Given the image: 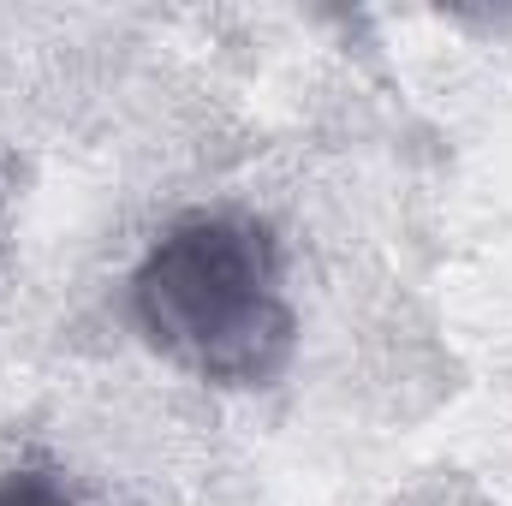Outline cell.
<instances>
[{
  "instance_id": "3957f363",
  "label": "cell",
  "mask_w": 512,
  "mask_h": 506,
  "mask_svg": "<svg viewBox=\"0 0 512 506\" xmlns=\"http://www.w3.org/2000/svg\"><path fill=\"white\" fill-rule=\"evenodd\" d=\"M6 227H12V185H6V161H0V262H6Z\"/></svg>"
},
{
  "instance_id": "7a4b0ae2",
  "label": "cell",
  "mask_w": 512,
  "mask_h": 506,
  "mask_svg": "<svg viewBox=\"0 0 512 506\" xmlns=\"http://www.w3.org/2000/svg\"><path fill=\"white\" fill-rule=\"evenodd\" d=\"M0 506H84V501L54 465H6L0 471Z\"/></svg>"
},
{
  "instance_id": "6da1fadb",
  "label": "cell",
  "mask_w": 512,
  "mask_h": 506,
  "mask_svg": "<svg viewBox=\"0 0 512 506\" xmlns=\"http://www.w3.org/2000/svg\"><path fill=\"white\" fill-rule=\"evenodd\" d=\"M131 316L149 352L203 387H274L298 352L280 239L245 209L167 221L131 274Z\"/></svg>"
}]
</instances>
